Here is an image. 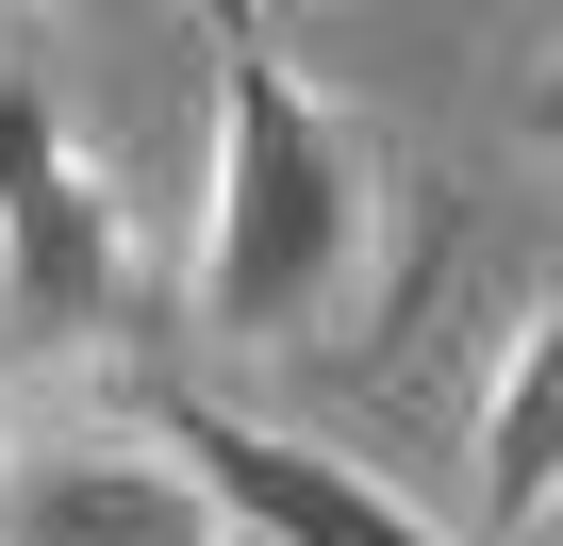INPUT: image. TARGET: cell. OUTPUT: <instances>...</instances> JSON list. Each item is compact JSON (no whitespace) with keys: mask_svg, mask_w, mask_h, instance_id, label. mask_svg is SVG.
<instances>
[{"mask_svg":"<svg viewBox=\"0 0 563 546\" xmlns=\"http://www.w3.org/2000/svg\"><path fill=\"white\" fill-rule=\"evenodd\" d=\"M382 265V166L299 83V51L216 34V166H199V315L232 348H316Z\"/></svg>","mask_w":563,"mask_h":546,"instance_id":"obj_1","label":"cell"},{"mask_svg":"<svg viewBox=\"0 0 563 546\" xmlns=\"http://www.w3.org/2000/svg\"><path fill=\"white\" fill-rule=\"evenodd\" d=\"M133 282V248H117V199L100 166L67 149V116L0 67V332H34V348H84Z\"/></svg>","mask_w":563,"mask_h":546,"instance_id":"obj_2","label":"cell"},{"mask_svg":"<svg viewBox=\"0 0 563 546\" xmlns=\"http://www.w3.org/2000/svg\"><path fill=\"white\" fill-rule=\"evenodd\" d=\"M166 447L199 464V497H216V530H232V546H448L398 480H365V464H349V447H316V431L183 414Z\"/></svg>","mask_w":563,"mask_h":546,"instance_id":"obj_3","label":"cell"},{"mask_svg":"<svg viewBox=\"0 0 563 546\" xmlns=\"http://www.w3.org/2000/svg\"><path fill=\"white\" fill-rule=\"evenodd\" d=\"M0 546H232V530L166 431H84V447H0Z\"/></svg>","mask_w":563,"mask_h":546,"instance_id":"obj_4","label":"cell"},{"mask_svg":"<svg viewBox=\"0 0 563 546\" xmlns=\"http://www.w3.org/2000/svg\"><path fill=\"white\" fill-rule=\"evenodd\" d=\"M481 497L530 530L563 513V299H530L497 332V381H481Z\"/></svg>","mask_w":563,"mask_h":546,"instance_id":"obj_5","label":"cell"},{"mask_svg":"<svg viewBox=\"0 0 563 546\" xmlns=\"http://www.w3.org/2000/svg\"><path fill=\"white\" fill-rule=\"evenodd\" d=\"M530 149H563V51L530 67Z\"/></svg>","mask_w":563,"mask_h":546,"instance_id":"obj_6","label":"cell"}]
</instances>
